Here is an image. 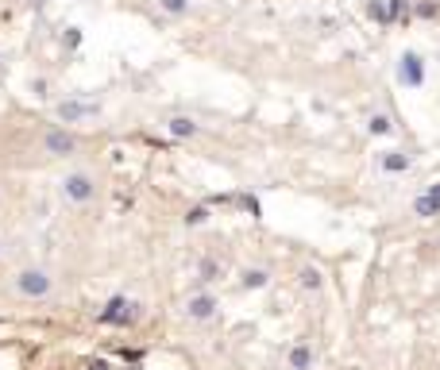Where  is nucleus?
Segmentation results:
<instances>
[{
	"label": "nucleus",
	"mask_w": 440,
	"mask_h": 370,
	"mask_svg": "<svg viewBox=\"0 0 440 370\" xmlns=\"http://www.w3.org/2000/svg\"><path fill=\"white\" fill-rule=\"evenodd\" d=\"M12 285H16V293H20L23 301H43V297H50V290H54V278H50V270H43V266H23V270L12 278Z\"/></svg>",
	"instance_id": "f257e3e1"
},
{
	"label": "nucleus",
	"mask_w": 440,
	"mask_h": 370,
	"mask_svg": "<svg viewBox=\"0 0 440 370\" xmlns=\"http://www.w3.org/2000/svg\"><path fill=\"white\" fill-rule=\"evenodd\" d=\"M59 193L66 205H89V201L97 197V177L89 174V170H70L59 182Z\"/></svg>",
	"instance_id": "f03ea898"
},
{
	"label": "nucleus",
	"mask_w": 440,
	"mask_h": 370,
	"mask_svg": "<svg viewBox=\"0 0 440 370\" xmlns=\"http://www.w3.org/2000/svg\"><path fill=\"white\" fill-rule=\"evenodd\" d=\"M139 320V305L127 301L124 293H116V297H108V305L97 312V324H105V328H127V324Z\"/></svg>",
	"instance_id": "7ed1b4c3"
},
{
	"label": "nucleus",
	"mask_w": 440,
	"mask_h": 370,
	"mask_svg": "<svg viewBox=\"0 0 440 370\" xmlns=\"http://www.w3.org/2000/svg\"><path fill=\"white\" fill-rule=\"evenodd\" d=\"M398 85H406V89L425 85V58L417 50H401L398 54Z\"/></svg>",
	"instance_id": "20e7f679"
},
{
	"label": "nucleus",
	"mask_w": 440,
	"mask_h": 370,
	"mask_svg": "<svg viewBox=\"0 0 440 370\" xmlns=\"http://www.w3.org/2000/svg\"><path fill=\"white\" fill-rule=\"evenodd\" d=\"M43 151L50 158H70L78 155V135H70L66 127H50L47 135H43Z\"/></svg>",
	"instance_id": "39448f33"
},
{
	"label": "nucleus",
	"mask_w": 440,
	"mask_h": 370,
	"mask_svg": "<svg viewBox=\"0 0 440 370\" xmlns=\"http://www.w3.org/2000/svg\"><path fill=\"white\" fill-rule=\"evenodd\" d=\"M216 312H220V301H216L213 293H193V297L186 301V316H189V320H197V324L213 320Z\"/></svg>",
	"instance_id": "423d86ee"
},
{
	"label": "nucleus",
	"mask_w": 440,
	"mask_h": 370,
	"mask_svg": "<svg viewBox=\"0 0 440 370\" xmlns=\"http://www.w3.org/2000/svg\"><path fill=\"white\" fill-rule=\"evenodd\" d=\"M97 116V105H85V100H62L59 105V120L62 124H78V120Z\"/></svg>",
	"instance_id": "0eeeda50"
},
{
	"label": "nucleus",
	"mask_w": 440,
	"mask_h": 370,
	"mask_svg": "<svg viewBox=\"0 0 440 370\" xmlns=\"http://www.w3.org/2000/svg\"><path fill=\"white\" fill-rule=\"evenodd\" d=\"M413 166V158L406 155V151H382L379 155V170L382 174H406Z\"/></svg>",
	"instance_id": "6e6552de"
},
{
	"label": "nucleus",
	"mask_w": 440,
	"mask_h": 370,
	"mask_svg": "<svg viewBox=\"0 0 440 370\" xmlns=\"http://www.w3.org/2000/svg\"><path fill=\"white\" fill-rule=\"evenodd\" d=\"M167 131H170L174 139H193L201 127H197V120H189V116H170V120H167Z\"/></svg>",
	"instance_id": "1a4fd4ad"
},
{
	"label": "nucleus",
	"mask_w": 440,
	"mask_h": 370,
	"mask_svg": "<svg viewBox=\"0 0 440 370\" xmlns=\"http://www.w3.org/2000/svg\"><path fill=\"white\" fill-rule=\"evenodd\" d=\"M290 370H313V347L309 343H293L290 347Z\"/></svg>",
	"instance_id": "9d476101"
},
{
	"label": "nucleus",
	"mask_w": 440,
	"mask_h": 370,
	"mask_svg": "<svg viewBox=\"0 0 440 370\" xmlns=\"http://www.w3.org/2000/svg\"><path fill=\"white\" fill-rule=\"evenodd\" d=\"M413 216H421V220H432V216H440V201H432L429 193H421L417 201H413Z\"/></svg>",
	"instance_id": "9b49d317"
},
{
	"label": "nucleus",
	"mask_w": 440,
	"mask_h": 370,
	"mask_svg": "<svg viewBox=\"0 0 440 370\" xmlns=\"http://www.w3.org/2000/svg\"><path fill=\"white\" fill-rule=\"evenodd\" d=\"M240 285H244V290H266V285H271V274L259 270V266H255V270H244Z\"/></svg>",
	"instance_id": "f8f14e48"
},
{
	"label": "nucleus",
	"mask_w": 440,
	"mask_h": 370,
	"mask_svg": "<svg viewBox=\"0 0 440 370\" xmlns=\"http://www.w3.org/2000/svg\"><path fill=\"white\" fill-rule=\"evenodd\" d=\"M367 20H375L379 28H390V12H386V0H367Z\"/></svg>",
	"instance_id": "ddd939ff"
},
{
	"label": "nucleus",
	"mask_w": 440,
	"mask_h": 370,
	"mask_svg": "<svg viewBox=\"0 0 440 370\" xmlns=\"http://www.w3.org/2000/svg\"><path fill=\"white\" fill-rule=\"evenodd\" d=\"M297 282H302V290H321L324 285V274L317 270V266H302V274H297Z\"/></svg>",
	"instance_id": "4468645a"
},
{
	"label": "nucleus",
	"mask_w": 440,
	"mask_h": 370,
	"mask_svg": "<svg viewBox=\"0 0 440 370\" xmlns=\"http://www.w3.org/2000/svg\"><path fill=\"white\" fill-rule=\"evenodd\" d=\"M413 16H417V20H440V0H417V4H413Z\"/></svg>",
	"instance_id": "2eb2a0df"
},
{
	"label": "nucleus",
	"mask_w": 440,
	"mask_h": 370,
	"mask_svg": "<svg viewBox=\"0 0 440 370\" xmlns=\"http://www.w3.org/2000/svg\"><path fill=\"white\" fill-rule=\"evenodd\" d=\"M367 131H371V135H390L394 124H390V116H386V112H375V116L367 120Z\"/></svg>",
	"instance_id": "dca6fc26"
},
{
	"label": "nucleus",
	"mask_w": 440,
	"mask_h": 370,
	"mask_svg": "<svg viewBox=\"0 0 440 370\" xmlns=\"http://www.w3.org/2000/svg\"><path fill=\"white\" fill-rule=\"evenodd\" d=\"M386 12H390V23L410 20V0H386Z\"/></svg>",
	"instance_id": "f3484780"
},
{
	"label": "nucleus",
	"mask_w": 440,
	"mask_h": 370,
	"mask_svg": "<svg viewBox=\"0 0 440 370\" xmlns=\"http://www.w3.org/2000/svg\"><path fill=\"white\" fill-rule=\"evenodd\" d=\"M197 274H201V282H216V278H220V263H216V259H201Z\"/></svg>",
	"instance_id": "a211bd4d"
},
{
	"label": "nucleus",
	"mask_w": 440,
	"mask_h": 370,
	"mask_svg": "<svg viewBox=\"0 0 440 370\" xmlns=\"http://www.w3.org/2000/svg\"><path fill=\"white\" fill-rule=\"evenodd\" d=\"M158 8L167 12V16H186V12H189V0H158Z\"/></svg>",
	"instance_id": "6ab92c4d"
},
{
	"label": "nucleus",
	"mask_w": 440,
	"mask_h": 370,
	"mask_svg": "<svg viewBox=\"0 0 440 370\" xmlns=\"http://www.w3.org/2000/svg\"><path fill=\"white\" fill-rule=\"evenodd\" d=\"M205 220H209V205H193V208L186 213V224H189V228H201Z\"/></svg>",
	"instance_id": "aec40b11"
},
{
	"label": "nucleus",
	"mask_w": 440,
	"mask_h": 370,
	"mask_svg": "<svg viewBox=\"0 0 440 370\" xmlns=\"http://www.w3.org/2000/svg\"><path fill=\"white\" fill-rule=\"evenodd\" d=\"M240 205H244L247 213H251V220H259V216H263V205H259V197L244 193V197H240Z\"/></svg>",
	"instance_id": "412c9836"
},
{
	"label": "nucleus",
	"mask_w": 440,
	"mask_h": 370,
	"mask_svg": "<svg viewBox=\"0 0 440 370\" xmlns=\"http://www.w3.org/2000/svg\"><path fill=\"white\" fill-rule=\"evenodd\" d=\"M66 47H70V50H78V47H81V31H78V28H70V35H66Z\"/></svg>",
	"instance_id": "4be33fe9"
},
{
	"label": "nucleus",
	"mask_w": 440,
	"mask_h": 370,
	"mask_svg": "<svg viewBox=\"0 0 440 370\" xmlns=\"http://www.w3.org/2000/svg\"><path fill=\"white\" fill-rule=\"evenodd\" d=\"M31 93H35V97H47V78H35V81H31Z\"/></svg>",
	"instance_id": "5701e85b"
},
{
	"label": "nucleus",
	"mask_w": 440,
	"mask_h": 370,
	"mask_svg": "<svg viewBox=\"0 0 440 370\" xmlns=\"http://www.w3.org/2000/svg\"><path fill=\"white\" fill-rule=\"evenodd\" d=\"M425 193H429V197H432V201H440V182H432V185H429V189H425Z\"/></svg>",
	"instance_id": "b1692460"
},
{
	"label": "nucleus",
	"mask_w": 440,
	"mask_h": 370,
	"mask_svg": "<svg viewBox=\"0 0 440 370\" xmlns=\"http://www.w3.org/2000/svg\"><path fill=\"white\" fill-rule=\"evenodd\" d=\"M89 370H112V367H108L105 359H97V362H89Z\"/></svg>",
	"instance_id": "393cba45"
},
{
	"label": "nucleus",
	"mask_w": 440,
	"mask_h": 370,
	"mask_svg": "<svg viewBox=\"0 0 440 370\" xmlns=\"http://www.w3.org/2000/svg\"><path fill=\"white\" fill-rule=\"evenodd\" d=\"M127 370H143V367H127Z\"/></svg>",
	"instance_id": "a878e982"
}]
</instances>
